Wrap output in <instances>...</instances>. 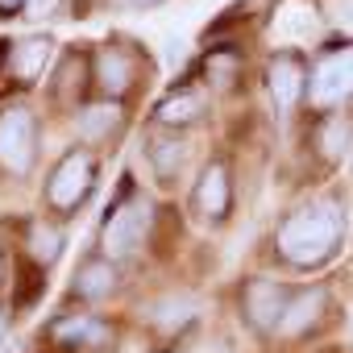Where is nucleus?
<instances>
[{
  "label": "nucleus",
  "mask_w": 353,
  "mask_h": 353,
  "mask_svg": "<svg viewBox=\"0 0 353 353\" xmlns=\"http://www.w3.org/2000/svg\"><path fill=\"white\" fill-rule=\"evenodd\" d=\"M291 279L283 274H270V270H258L250 279H241L237 287V316H241V328L258 341H274L279 332V320H283V307L291 299Z\"/></svg>",
  "instance_id": "5"
},
{
  "label": "nucleus",
  "mask_w": 353,
  "mask_h": 353,
  "mask_svg": "<svg viewBox=\"0 0 353 353\" xmlns=\"http://www.w3.org/2000/svg\"><path fill=\"white\" fill-rule=\"evenodd\" d=\"M353 108V42H328L307 59V112Z\"/></svg>",
  "instance_id": "4"
},
{
  "label": "nucleus",
  "mask_w": 353,
  "mask_h": 353,
  "mask_svg": "<svg viewBox=\"0 0 353 353\" xmlns=\"http://www.w3.org/2000/svg\"><path fill=\"white\" fill-rule=\"evenodd\" d=\"M196 320H200V299H196L192 291H166V295H158V303L150 307V324H154L162 336H179V332H188Z\"/></svg>",
  "instance_id": "19"
},
{
  "label": "nucleus",
  "mask_w": 353,
  "mask_h": 353,
  "mask_svg": "<svg viewBox=\"0 0 353 353\" xmlns=\"http://www.w3.org/2000/svg\"><path fill=\"white\" fill-rule=\"evenodd\" d=\"M117 287H121V270L104 254L83 258L79 270H75V279H71V295L79 303H104L108 295H117Z\"/></svg>",
  "instance_id": "17"
},
{
  "label": "nucleus",
  "mask_w": 353,
  "mask_h": 353,
  "mask_svg": "<svg viewBox=\"0 0 353 353\" xmlns=\"http://www.w3.org/2000/svg\"><path fill=\"white\" fill-rule=\"evenodd\" d=\"M241 67H245V54L237 42H221L216 50L204 54L200 71H204V88L208 92H233L241 83Z\"/></svg>",
  "instance_id": "20"
},
{
  "label": "nucleus",
  "mask_w": 353,
  "mask_h": 353,
  "mask_svg": "<svg viewBox=\"0 0 353 353\" xmlns=\"http://www.w3.org/2000/svg\"><path fill=\"white\" fill-rule=\"evenodd\" d=\"M341 320V287L332 279H307L291 287V299L283 307L279 332L270 345H287V349H312L320 341H328V332Z\"/></svg>",
  "instance_id": "2"
},
{
  "label": "nucleus",
  "mask_w": 353,
  "mask_h": 353,
  "mask_svg": "<svg viewBox=\"0 0 353 353\" xmlns=\"http://www.w3.org/2000/svg\"><path fill=\"white\" fill-rule=\"evenodd\" d=\"M150 225H154V208L141 200V196H121L108 212H104V225H100V254L108 262H129L137 258L141 241L150 237Z\"/></svg>",
  "instance_id": "7"
},
{
  "label": "nucleus",
  "mask_w": 353,
  "mask_h": 353,
  "mask_svg": "<svg viewBox=\"0 0 353 353\" xmlns=\"http://www.w3.org/2000/svg\"><path fill=\"white\" fill-rule=\"evenodd\" d=\"M63 245H67V233H63L54 221H30V229H26V258H30L38 270L54 266L59 254H63Z\"/></svg>",
  "instance_id": "21"
},
{
  "label": "nucleus",
  "mask_w": 353,
  "mask_h": 353,
  "mask_svg": "<svg viewBox=\"0 0 353 353\" xmlns=\"http://www.w3.org/2000/svg\"><path fill=\"white\" fill-rule=\"evenodd\" d=\"M125 125V104L121 100H88L79 112H75V133L88 141V145H100L108 137H117Z\"/></svg>",
  "instance_id": "18"
},
{
  "label": "nucleus",
  "mask_w": 353,
  "mask_h": 353,
  "mask_svg": "<svg viewBox=\"0 0 353 353\" xmlns=\"http://www.w3.org/2000/svg\"><path fill=\"white\" fill-rule=\"evenodd\" d=\"M303 150H307V179L332 183L345 166H353V108L336 112H303Z\"/></svg>",
  "instance_id": "3"
},
{
  "label": "nucleus",
  "mask_w": 353,
  "mask_h": 353,
  "mask_svg": "<svg viewBox=\"0 0 353 353\" xmlns=\"http://www.w3.org/2000/svg\"><path fill=\"white\" fill-rule=\"evenodd\" d=\"M46 336L63 353H104L117 341V328L96 312H63L46 324Z\"/></svg>",
  "instance_id": "12"
},
{
  "label": "nucleus",
  "mask_w": 353,
  "mask_h": 353,
  "mask_svg": "<svg viewBox=\"0 0 353 353\" xmlns=\"http://www.w3.org/2000/svg\"><path fill=\"white\" fill-rule=\"evenodd\" d=\"M270 42L274 50H299V54H316L320 46H328L316 0H279L270 13Z\"/></svg>",
  "instance_id": "9"
},
{
  "label": "nucleus",
  "mask_w": 353,
  "mask_h": 353,
  "mask_svg": "<svg viewBox=\"0 0 353 353\" xmlns=\"http://www.w3.org/2000/svg\"><path fill=\"white\" fill-rule=\"evenodd\" d=\"M5 332H9V312L0 307V341H5Z\"/></svg>",
  "instance_id": "27"
},
{
  "label": "nucleus",
  "mask_w": 353,
  "mask_h": 353,
  "mask_svg": "<svg viewBox=\"0 0 353 353\" xmlns=\"http://www.w3.org/2000/svg\"><path fill=\"white\" fill-rule=\"evenodd\" d=\"M50 63H54V38H50V34H26V38L9 42L5 71H9L17 83H38Z\"/></svg>",
  "instance_id": "15"
},
{
  "label": "nucleus",
  "mask_w": 353,
  "mask_h": 353,
  "mask_svg": "<svg viewBox=\"0 0 353 353\" xmlns=\"http://www.w3.org/2000/svg\"><path fill=\"white\" fill-rule=\"evenodd\" d=\"M353 233V200L336 183H312L307 196H299L270 233V258L283 274H324L332 270Z\"/></svg>",
  "instance_id": "1"
},
{
  "label": "nucleus",
  "mask_w": 353,
  "mask_h": 353,
  "mask_svg": "<svg viewBox=\"0 0 353 353\" xmlns=\"http://www.w3.org/2000/svg\"><path fill=\"white\" fill-rule=\"evenodd\" d=\"M112 5H125V9H154L162 0H112Z\"/></svg>",
  "instance_id": "25"
},
{
  "label": "nucleus",
  "mask_w": 353,
  "mask_h": 353,
  "mask_svg": "<svg viewBox=\"0 0 353 353\" xmlns=\"http://www.w3.org/2000/svg\"><path fill=\"white\" fill-rule=\"evenodd\" d=\"M299 353H341L336 345H312V349H299Z\"/></svg>",
  "instance_id": "26"
},
{
  "label": "nucleus",
  "mask_w": 353,
  "mask_h": 353,
  "mask_svg": "<svg viewBox=\"0 0 353 353\" xmlns=\"http://www.w3.org/2000/svg\"><path fill=\"white\" fill-rule=\"evenodd\" d=\"M59 5H63V0H26V9H21V13H26L30 21H46Z\"/></svg>",
  "instance_id": "23"
},
{
  "label": "nucleus",
  "mask_w": 353,
  "mask_h": 353,
  "mask_svg": "<svg viewBox=\"0 0 353 353\" xmlns=\"http://www.w3.org/2000/svg\"><path fill=\"white\" fill-rule=\"evenodd\" d=\"M204 117H208V88H204V83L170 88V92L154 104V112H150L154 129H166V133H188V129L200 125Z\"/></svg>",
  "instance_id": "14"
},
{
  "label": "nucleus",
  "mask_w": 353,
  "mask_h": 353,
  "mask_svg": "<svg viewBox=\"0 0 353 353\" xmlns=\"http://www.w3.org/2000/svg\"><path fill=\"white\" fill-rule=\"evenodd\" d=\"M192 208L204 225H225L233 212V170L225 158H208L196 174L192 188Z\"/></svg>",
  "instance_id": "13"
},
{
  "label": "nucleus",
  "mask_w": 353,
  "mask_h": 353,
  "mask_svg": "<svg viewBox=\"0 0 353 353\" xmlns=\"http://www.w3.org/2000/svg\"><path fill=\"white\" fill-rule=\"evenodd\" d=\"M0 279H5V258H0Z\"/></svg>",
  "instance_id": "28"
},
{
  "label": "nucleus",
  "mask_w": 353,
  "mask_h": 353,
  "mask_svg": "<svg viewBox=\"0 0 353 353\" xmlns=\"http://www.w3.org/2000/svg\"><path fill=\"white\" fill-rule=\"evenodd\" d=\"M38 162V117L30 104H5L0 108V170L26 179Z\"/></svg>",
  "instance_id": "10"
},
{
  "label": "nucleus",
  "mask_w": 353,
  "mask_h": 353,
  "mask_svg": "<svg viewBox=\"0 0 353 353\" xmlns=\"http://www.w3.org/2000/svg\"><path fill=\"white\" fill-rule=\"evenodd\" d=\"M307 59L312 54H299V50H270L262 63L266 100L279 125H291L295 117L307 112Z\"/></svg>",
  "instance_id": "6"
},
{
  "label": "nucleus",
  "mask_w": 353,
  "mask_h": 353,
  "mask_svg": "<svg viewBox=\"0 0 353 353\" xmlns=\"http://www.w3.org/2000/svg\"><path fill=\"white\" fill-rule=\"evenodd\" d=\"M96 170L100 166H96V154L92 150H83V145L67 150L54 162L50 179H46V204L54 212H63V216L79 212L88 204V196H92V188H96Z\"/></svg>",
  "instance_id": "8"
},
{
  "label": "nucleus",
  "mask_w": 353,
  "mask_h": 353,
  "mask_svg": "<svg viewBox=\"0 0 353 353\" xmlns=\"http://www.w3.org/2000/svg\"><path fill=\"white\" fill-rule=\"evenodd\" d=\"M145 162L154 170L158 188H174L179 174L188 166V137L183 133H166V129H154L150 141H145Z\"/></svg>",
  "instance_id": "16"
},
{
  "label": "nucleus",
  "mask_w": 353,
  "mask_h": 353,
  "mask_svg": "<svg viewBox=\"0 0 353 353\" xmlns=\"http://www.w3.org/2000/svg\"><path fill=\"white\" fill-rule=\"evenodd\" d=\"M328 42H353V0H316Z\"/></svg>",
  "instance_id": "22"
},
{
  "label": "nucleus",
  "mask_w": 353,
  "mask_h": 353,
  "mask_svg": "<svg viewBox=\"0 0 353 353\" xmlns=\"http://www.w3.org/2000/svg\"><path fill=\"white\" fill-rule=\"evenodd\" d=\"M137 63L141 54L125 42H104L96 46L92 63H88V75H92V88L104 96V100H125L133 88H137Z\"/></svg>",
  "instance_id": "11"
},
{
  "label": "nucleus",
  "mask_w": 353,
  "mask_h": 353,
  "mask_svg": "<svg viewBox=\"0 0 353 353\" xmlns=\"http://www.w3.org/2000/svg\"><path fill=\"white\" fill-rule=\"evenodd\" d=\"M21 9H26V0H0V17H13Z\"/></svg>",
  "instance_id": "24"
}]
</instances>
